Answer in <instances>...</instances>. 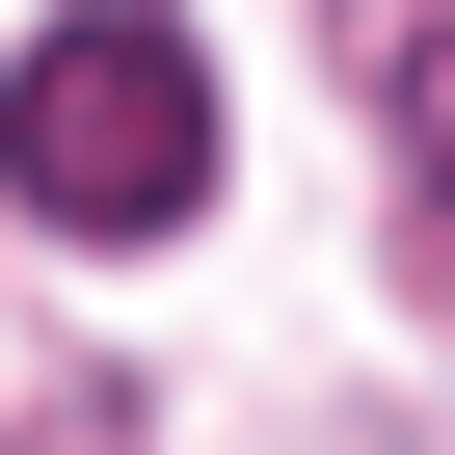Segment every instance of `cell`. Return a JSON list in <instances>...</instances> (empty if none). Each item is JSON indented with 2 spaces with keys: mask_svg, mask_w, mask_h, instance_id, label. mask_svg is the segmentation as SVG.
Here are the masks:
<instances>
[{
  "mask_svg": "<svg viewBox=\"0 0 455 455\" xmlns=\"http://www.w3.org/2000/svg\"><path fill=\"white\" fill-rule=\"evenodd\" d=\"M0 188H28L54 242H188L214 214V54L161 0H54V28L0 54Z\"/></svg>",
  "mask_w": 455,
  "mask_h": 455,
  "instance_id": "obj_1",
  "label": "cell"
},
{
  "mask_svg": "<svg viewBox=\"0 0 455 455\" xmlns=\"http://www.w3.org/2000/svg\"><path fill=\"white\" fill-rule=\"evenodd\" d=\"M402 188H428V268H455V28L402 54Z\"/></svg>",
  "mask_w": 455,
  "mask_h": 455,
  "instance_id": "obj_2",
  "label": "cell"
}]
</instances>
